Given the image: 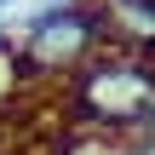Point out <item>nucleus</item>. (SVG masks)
I'll list each match as a JSON object with an SVG mask.
<instances>
[{
  "instance_id": "nucleus-1",
  "label": "nucleus",
  "mask_w": 155,
  "mask_h": 155,
  "mask_svg": "<svg viewBox=\"0 0 155 155\" xmlns=\"http://www.w3.org/2000/svg\"><path fill=\"white\" fill-rule=\"evenodd\" d=\"M12 58L6 75L12 81H35V75H75L81 63L98 58V46L109 40L104 12L98 6H29L23 17H12Z\"/></svg>"
},
{
  "instance_id": "nucleus-2",
  "label": "nucleus",
  "mask_w": 155,
  "mask_h": 155,
  "mask_svg": "<svg viewBox=\"0 0 155 155\" xmlns=\"http://www.w3.org/2000/svg\"><path fill=\"white\" fill-rule=\"evenodd\" d=\"M150 104H155V63L132 58V52H104V58L81 63L69 81V121H81L104 138L132 132Z\"/></svg>"
},
{
  "instance_id": "nucleus-3",
  "label": "nucleus",
  "mask_w": 155,
  "mask_h": 155,
  "mask_svg": "<svg viewBox=\"0 0 155 155\" xmlns=\"http://www.w3.org/2000/svg\"><path fill=\"white\" fill-rule=\"evenodd\" d=\"M104 29L132 46V58L155 63V0H104Z\"/></svg>"
},
{
  "instance_id": "nucleus-4",
  "label": "nucleus",
  "mask_w": 155,
  "mask_h": 155,
  "mask_svg": "<svg viewBox=\"0 0 155 155\" xmlns=\"http://www.w3.org/2000/svg\"><path fill=\"white\" fill-rule=\"evenodd\" d=\"M23 0H0V23H12V12H17Z\"/></svg>"
},
{
  "instance_id": "nucleus-5",
  "label": "nucleus",
  "mask_w": 155,
  "mask_h": 155,
  "mask_svg": "<svg viewBox=\"0 0 155 155\" xmlns=\"http://www.w3.org/2000/svg\"><path fill=\"white\" fill-rule=\"evenodd\" d=\"M40 6H86V0H40Z\"/></svg>"
},
{
  "instance_id": "nucleus-6",
  "label": "nucleus",
  "mask_w": 155,
  "mask_h": 155,
  "mask_svg": "<svg viewBox=\"0 0 155 155\" xmlns=\"http://www.w3.org/2000/svg\"><path fill=\"white\" fill-rule=\"evenodd\" d=\"M6 86H12V75H6V63H0V98H6Z\"/></svg>"
}]
</instances>
